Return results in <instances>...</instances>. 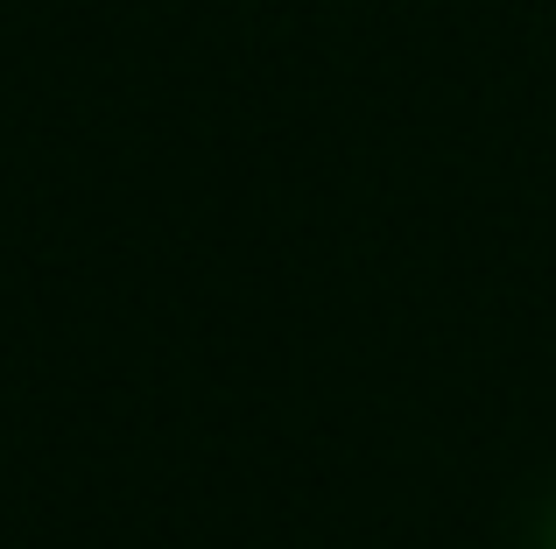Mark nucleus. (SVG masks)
I'll list each match as a JSON object with an SVG mask.
<instances>
[]
</instances>
